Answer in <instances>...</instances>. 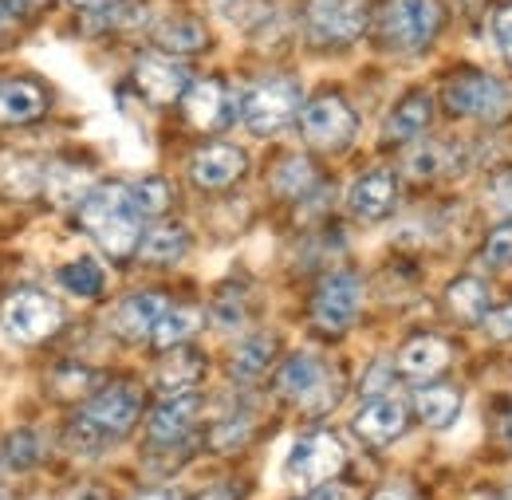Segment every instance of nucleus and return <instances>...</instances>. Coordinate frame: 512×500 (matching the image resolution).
<instances>
[{"label":"nucleus","instance_id":"1","mask_svg":"<svg viewBox=\"0 0 512 500\" xmlns=\"http://www.w3.org/2000/svg\"><path fill=\"white\" fill-rule=\"evenodd\" d=\"M79 225L87 229V237L115 260H127L142 245V209L134 205V193L123 182H103L87 193V201L79 205Z\"/></svg>","mask_w":512,"mask_h":500},{"label":"nucleus","instance_id":"2","mask_svg":"<svg viewBox=\"0 0 512 500\" xmlns=\"http://www.w3.org/2000/svg\"><path fill=\"white\" fill-rule=\"evenodd\" d=\"M304 111V91L296 79L288 75H272V79H260L245 91L241 99V123L249 126L253 134L268 138V134H280L288 123H296Z\"/></svg>","mask_w":512,"mask_h":500},{"label":"nucleus","instance_id":"3","mask_svg":"<svg viewBox=\"0 0 512 500\" xmlns=\"http://www.w3.org/2000/svg\"><path fill=\"white\" fill-rule=\"evenodd\" d=\"M442 4L438 0H386L379 8V36L398 52H418L442 32Z\"/></svg>","mask_w":512,"mask_h":500},{"label":"nucleus","instance_id":"4","mask_svg":"<svg viewBox=\"0 0 512 500\" xmlns=\"http://www.w3.org/2000/svg\"><path fill=\"white\" fill-rule=\"evenodd\" d=\"M0 327L16 343H44L64 327V308L36 288H20L0 300Z\"/></svg>","mask_w":512,"mask_h":500},{"label":"nucleus","instance_id":"5","mask_svg":"<svg viewBox=\"0 0 512 500\" xmlns=\"http://www.w3.org/2000/svg\"><path fill=\"white\" fill-rule=\"evenodd\" d=\"M343 465H347V449H343V441L335 438V434H327V430H316V434L296 438L292 453H288V461H284V477H288L296 489L312 493V489L327 485Z\"/></svg>","mask_w":512,"mask_h":500},{"label":"nucleus","instance_id":"6","mask_svg":"<svg viewBox=\"0 0 512 500\" xmlns=\"http://www.w3.org/2000/svg\"><path fill=\"white\" fill-rule=\"evenodd\" d=\"M276 390H280L288 402L304 406L308 414H323V410L335 406V398H339V386L331 382V367L323 363L320 355H312V351H296V355L280 367Z\"/></svg>","mask_w":512,"mask_h":500},{"label":"nucleus","instance_id":"7","mask_svg":"<svg viewBox=\"0 0 512 500\" xmlns=\"http://www.w3.org/2000/svg\"><path fill=\"white\" fill-rule=\"evenodd\" d=\"M449 115L461 119H501L509 111L512 91L489 71H457L442 91Z\"/></svg>","mask_w":512,"mask_h":500},{"label":"nucleus","instance_id":"8","mask_svg":"<svg viewBox=\"0 0 512 500\" xmlns=\"http://www.w3.org/2000/svg\"><path fill=\"white\" fill-rule=\"evenodd\" d=\"M300 134L308 146L331 154V150L351 146V138L359 134V115L351 111L343 95H316L300 111Z\"/></svg>","mask_w":512,"mask_h":500},{"label":"nucleus","instance_id":"9","mask_svg":"<svg viewBox=\"0 0 512 500\" xmlns=\"http://www.w3.org/2000/svg\"><path fill=\"white\" fill-rule=\"evenodd\" d=\"M304 28H308V40L320 48L355 44L367 28V4L363 0H304Z\"/></svg>","mask_w":512,"mask_h":500},{"label":"nucleus","instance_id":"10","mask_svg":"<svg viewBox=\"0 0 512 500\" xmlns=\"http://www.w3.org/2000/svg\"><path fill=\"white\" fill-rule=\"evenodd\" d=\"M363 304V280L347 268H335L327 272L312 296V323L320 327L323 335H343Z\"/></svg>","mask_w":512,"mask_h":500},{"label":"nucleus","instance_id":"11","mask_svg":"<svg viewBox=\"0 0 512 500\" xmlns=\"http://www.w3.org/2000/svg\"><path fill=\"white\" fill-rule=\"evenodd\" d=\"M138 414H142V394H138L134 386H127V382H115V386L99 390V394L83 406V418L95 422L107 438H123L130 426L138 422Z\"/></svg>","mask_w":512,"mask_h":500},{"label":"nucleus","instance_id":"12","mask_svg":"<svg viewBox=\"0 0 512 500\" xmlns=\"http://www.w3.org/2000/svg\"><path fill=\"white\" fill-rule=\"evenodd\" d=\"M134 83H138V91L150 103L166 107V103H178L190 91V71L174 60V56H138V63H134Z\"/></svg>","mask_w":512,"mask_h":500},{"label":"nucleus","instance_id":"13","mask_svg":"<svg viewBox=\"0 0 512 500\" xmlns=\"http://www.w3.org/2000/svg\"><path fill=\"white\" fill-rule=\"evenodd\" d=\"M249 170V158L233 142H209L190 158V178L201 189H229Z\"/></svg>","mask_w":512,"mask_h":500},{"label":"nucleus","instance_id":"14","mask_svg":"<svg viewBox=\"0 0 512 500\" xmlns=\"http://www.w3.org/2000/svg\"><path fill=\"white\" fill-rule=\"evenodd\" d=\"M166 296H158V292H130L127 300H119L115 304V312L107 315V323H111V331L119 335V339H127V343H142V339H150L154 335V327H158V319L166 315Z\"/></svg>","mask_w":512,"mask_h":500},{"label":"nucleus","instance_id":"15","mask_svg":"<svg viewBox=\"0 0 512 500\" xmlns=\"http://www.w3.org/2000/svg\"><path fill=\"white\" fill-rule=\"evenodd\" d=\"M197 410H201V398L197 394H174V398H162L146 422V434L154 449H170L178 441L190 438L193 422H197Z\"/></svg>","mask_w":512,"mask_h":500},{"label":"nucleus","instance_id":"16","mask_svg":"<svg viewBox=\"0 0 512 500\" xmlns=\"http://www.w3.org/2000/svg\"><path fill=\"white\" fill-rule=\"evenodd\" d=\"M182 107H186V119L197 130H217V126H225L229 119L241 115V107L229 99L221 79H197V83H190V91L182 95Z\"/></svg>","mask_w":512,"mask_h":500},{"label":"nucleus","instance_id":"17","mask_svg":"<svg viewBox=\"0 0 512 500\" xmlns=\"http://www.w3.org/2000/svg\"><path fill=\"white\" fill-rule=\"evenodd\" d=\"M394 201H398V178H394L390 170H371V174L355 178V186L347 189V209H351V217L371 221V225L390 217Z\"/></svg>","mask_w":512,"mask_h":500},{"label":"nucleus","instance_id":"18","mask_svg":"<svg viewBox=\"0 0 512 500\" xmlns=\"http://www.w3.org/2000/svg\"><path fill=\"white\" fill-rule=\"evenodd\" d=\"M406 422H410L406 406L398 398H386L383 394V398H367L363 402V410L355 414V434L367 445H390L394 438L406 434Z\"/></svg>","mask_w":512,"mask_h":500},{"label":"nucleus","instance_id":"19","mask_svg":"<svg viewBox=\"0 0 512 500\" xmlns=\"http://www.w3.org/2000/svg\"><path fill=\"white\" fill-rule=\"evenodd\" d=\"M205 375V355L193 351V347H170L154 371V390L162 398H174V394H193V386Z\"/></svg>","mask_w":512,"mask_h":500},{"label":"nucleus","instance_id":"20","mask_svg":"<svg viewBox=\"0 0 512 500\" xmlns=\"http://www.w3.org/2000/svg\"><path fill=\"white\" fill-rule=\"evenodd\" d=\"M453 351L446 339L438 335H414L402 351H398V371L410 378H438L449 367Z\"/></svg>","mask_w":512,"mask_h":500},{"label":"nucleus","instance_id":"21","mask_svg":"<svg viewBox=\"0 0 512 500\" xmlns=\"http://www.w3.org/2000/svg\"><path fill=\"white\" fill-rule=\"evenodd\" d=\"M430 115H434V99H430L426 91H410V95L398 99V107L386 115L383 138L386 142H414V138H422V130L430 126Z\"/></svg>","mask_w":512,"mask_h":500},{"label":"nucleus","instance_id":"22","mask_svg":"<svg viewBox=\"0 0 512 500\" xmlns=\"http://www.w3.org/2000/svg\"><path fill=\"white\" fill-rule=\"evenodd\" d=\"M48 107V95L32 79H0V123H32Z\"/></svg>","mask_w":512,"mask_h":500},{"label":"nucleus","instance_id":"23","mask_svg":"<svg viewBox=\"0 0 512 500\" xmlns=\"http://www.w3.org/2000/svg\"><path fill=\"white\" fill-rule=\"evenodd\" d=\"M190 252V229L182 221H158L142 233V245L138 256L146 264H178L182 256Z\"/></svg>","mask_w":512,"mask_h":500},{"label":"nucleus","instance_id":"24","mask_svg":"<svg viewBox=\"0 0 512 500\" xmlns=\"http://www.w3.org/2000/svg\"><path fill=\"white\" fill-rule=\"evenodd\" d=\"M44 178H48V162L28 154H0V193L36 197L44 193Z\"/></svg>","mask_w":512,"mask_h":500},{"label":"nucleus","instance_id":"25","mask_svg":"<svg viewBox=\"0 0 512 500\" xmlns=\"http://www.w3.org/2000/svg\"><path fill=\"white\" fill-rule=\"evenodd\" d=\"M154 44L166 52V56H193V52H205L209 44V32L201 20L193 16H170L154 28Z\"/></svg>","mask_w":512,"mask_h":500},{"label":"nucleus","instance_id":"26","mask_svg":"<svg viewBox=\"0 0 512 500\" xmlns=\"http://www.w3.org/2000/svg\"><path fill=\"white\" fill-rule=\"evenodd\" d=\"M95 189L91 182V170L75 166V162H48V178H44V193L56 201V205H83L87 193Z\"/></svg>","mask_w":512,"mask_h":500},{"label":"nucleus","instance_id":"27","mask_svg":"<svg viewBox=\"0 0 512 500\" xmlns=\"http://www.w3.org/2000/svg\"><path fill=\"white\" fill-rule=\"evenodd\" d=\"M414 410H418V418H422L430 430H446V426H453V418L461 414V394H457L453 386L430 382V386L418 390Z\"/></svg>","mask_w":512,"mask_h":500},{"label":"nucleus","instance_id":"28","mask_svg":"<svg viewBox=\"0 0 512 500\" xmlns=\"http://www.w3.org/2000/svg\"><path fill=\"white\" fill-rule=\"evenodd\" d=\"M56 280H60V288H67V292L79 296V300H95V296H103V288H107V272H103V264L91 260V256L67 260L64 268L56 272Z\"/></svg>","mask_w":512,"mask_h":500},{"label":"nucleus","instance_id":"29","mask_svg":"<svg viewBox=\"0 0 512 500\" xmlns=\"http://www.w3.org/2000/svg\"><path fill=\"white\" fill-rule=\"evenodd\" d=\"M446 304H449V312L457 315V319H465V323L485 319L489 308H493V304H489V288H485L477 276H457L446 288Z\"/></svg>","mask_w":512,"mask_h":500},{"label":"nucleus","instance_id":"30","mask_svg":"<svg viewBox=\"0 0 512 500\" xmlns=\"http://www.w3.org/2000/svg\"><path fill=\"white\" fill-rule=\"evenodd\" d=\"M201 323H205V315L197 312V308H166V315L158 319V327H154V335H150V343H154L158 351L182 347V343H190L193 335L201 331Z\"/></svg>","mask_w":512,"mask_h":500},{"label":"nucleus","instance_id":"31","mask_svg":"<svg viewBox=\"0 0 512 500\" xmlns=\"http://www.w3.org/2000/svg\"><path fill=\"white\" fill-rule=\"evenodd\" d=\"M272 355H276V339L268 331H256V335L237 343V351L229 359V371H233V378L249 382V378L264 375V367L272 363Z\"/></svg>","mask_w":512,"mask_h":500},{"label":"nucleus","instance_id":"32","mask_svg":"<svg viewBox=\"0 0 512 500\" xmlns=\"http://www.w3.org/2000/svg\"><path fill=\"white\" fill-rule=\"evenodd\" d=\"M48 453V438L40 430H12L0 441V465L4 469H32Z\"/></svg>","mask_w":512,"mask_h":500},{"label":"nucleus","instance_id":"33","mask_svg":"<svg viewBox=\"0 0 512 500\" xmlns=\"http://www.w3.org/2000/svg\"><path fill=\"white\" fill-rule=\"evenodd\" d=\"M209 4L237 32H260L272 20V0H209Z\"/></svg>","mask_w":512,"mask_h":500},{"label":"nucleus","instance_id":"34","mask_svg":"<svg viewBox=\"0 0 512 500\" xmlns=\"http://www.w3.org/2000/svg\"><path fill=\"white\" fill-rule=\"evenodd\" d=\"M312 186H316V170L308 158H284L272 174V189L280 197H304V193H312Z\"/></svg>","mask_w":512,"mask_h":500},{"label":"nucleus","instance_id":"35","mask_svg":"<svg viewBox=\"0 0 512 500\" xmlns=\"http://www.w3.org/2000/svg\"><path fill=\"white\" fill-rule=\"evenodd\" d=\"M209 315H213V323H217V327H225V331L241 327V323H245V315H249V308H245V288L225 284V288L213 296V308H209Z\"/></svg>","mask_w":512,"mask_h":500},{"label":"nucleus","instance_id":"36","mask_svg":"<svg viewBox=\"0 0 512 500\" xmlns=\"http://www.w3.org/2000/svg\"><path fill=\"white\" fill-rule=\"evenodd\" d=\"M130 193H134V205L142 209V217H158V213H166L170 201H174L166 178H142V182L130 186Z\"/></svg>","mask_w":512,"mask_h":500},{"label":"nucleus","instance_id":"37","mask_svg":"<svg viewBox=\"0 0 512 500\" xmlns=\"http://www.w3.org/2000/svg\"><path fill=\"white\" fill-rule=\"evenodd\" d=\"M107 434L95 426V422H87L83 414L67 426V434H64V445L71 449V453H79V457H95V453H103V445H107Z\"/></svg>","mask_w":512,"mask_h":500},{"label":"nucleus","instance_id":"38","mask_svg":"<svg viewBox=\"0 0 512 500\" xmlns=\"http://www.w3.org/2000/svg\"><path fill=\"white\" fill-rule=\"evenodd\" d=\"M44 8H48V0H0V32H16V28L32 24Z\"/></svg>","mask_w":512,"mask_h":500},{"label":"nucleus","instance_id":"39","mask_svg":"<svg viewBox=\"0 0 512 500\" xmlns=\"http://www.w3.org/2000/svg\"><path fill=\"white\" fill-rule=\"evenodd\" d=\"M253 434V422L245 418V414H229V418H221L217 426H213V434L209 441L217 445V449H241L245 441Z\"/></svg>","mask_w":512,"mask_h":500},{"label":"nucleus","instance_id":"40","mask_svg":"<svg viewBox=\"0 0 512 500\" xmlns=\"http://www.w3.org/2000/svg\"><path fill=\"white\" fill-rule=\"evenodd\" d=\"M52 390L60 398H83L87 390H95V371H87V367H60L52 375Z\"/></svg>","mask_w":512,"mask_h":500},{"label":"nucleus","instance_id":"41","mask_svg":"<svg viewBox=\"0 0 512 500\" xmlns=\"http://www.w3.org/2000/svg\"><path fill=\"white\" fill-rule=\"evenodd\" d=\"M481 260H485V264H493V268H509L512 264V221L497 225V229L485 237Z\"/></svg>","mask_w":512,"mask_h":500},{"label":"nucleus","instance_id":"42","mask_svg":"<svg viewBox=\"0 0 512 500\" xmlns=\"http://www.w3.org/2000/svg\"><path fill=\"white\" fill-rule=\"evenodd\" d=\"M442 146H418L410 158H406V174L410 178H434V174H442Z\"/></svg>","mask_w":512,"mask_h":500},{"label":"nucleus","instance_id":"43","mask_svg":"<svg viewBox=\"0 0 512 500\" xmlns=\"http://www.w3.org/2000/svg\"><path fill=\"white\" fill-rule=\"evenodd\" d=\"M489 36H493L497 52L512 63V0H509V4H501V8L493 12V20H489Z\"/></svg>","mask_w":512,"mask_h":500},{"label":"nucleus","instance_id":"44","mask_svg":"<svg viewBox=\"0 0 512 500\" xmlns=\"http://www.w3.org/2000/svg\"><path fill=\"white\" fill-rule=\"evenodd\" d=\"M489 213H501V217H512V174H497L493 182H489Z\"/></svg>","mask_w":512,"mask_h":500},{"label":"nucleus","instance_id":"45","mask_svg":"<svg viewBox=\"0 0 512 500\" xmlns=\"http://www.w3.org/2000/svg\"><path fill=\"white\" fill-rule=\"evenodd\" d=\"M485 323V331H489V339H512V304H501V308H489V315L481 319Z\"/></svg>","mask_w":512,"mask_h":500},{"label":"nucleus","instance_id":"46","mask_svg":"<svg viewBox=\"0 0 512 500\" xmlns=\"http://www.w3.org/2000/svg\"><path fill=\"white\" fill-rule=\"evenodd\" d=\"M67 8H75V12H99V16H107V12H119L127 0H60Z\"/></svg>","mask_w":512,"mask_h":500},{"label":"nucleus","instance_id":"47","mask_svg":"<svg viewBox=\"0 0 512 500\" xmlns=\"http://www.w3.org/2000/svg\"><path fill=\"white\" fill-rule=\"evenodd\" d=\"M60 500H111V493H107V489H99V485H91V481H83V485L64 489Z\"/></svg>","mask_w":512,"mask_h":500},{"label":"nucleus","instance_id":"48","mask_svg":"<svg viewBox=\"0 0 512 500\" xmlns=\"http://www.w3.org/2000/svg\"><path fill=\"white\" fill-rule=\"evenodd\" d=\"M386 375H390V367H375V371H371V375H363V394H371V398H383V390L386 386H390V382H386Z\"/></svg>","mask_w":512,"mask_h":500},{"label":"nucleus","instance_id":"49","mask_svg":"<svg viewBox=\"0 0 512 500\" xmlns=\"http://www.w3.org/2000/svg\"><path fill=\"white\" fill-rule=\"evenodd\" d=\"M300 500H351V497H347V489H335V485H320V489L304 493Z\"/></svg>","mask_w":512,"mask_h":500},{"label":"nucleus","instance_id":"50","mask_svg":"<svg viewBox=\"0 0 512 500\" xmlns=\"http://www.w3.org/2000/svg\"><path fill=\"white\" fill-rule=\"evenodd\" d=\"M193 500H237V489H229V485H213V489L197 493Z\"/></svg>","mask_w":512,"mask_h":500},{"label":"nucleus","instance_id":"51","mask_svg":"<svg viewBox=\"0 0 512 500\" xmlns=\"http://www.w3.org/2000/svg\"><path fill=\"white\" fill-rule=\"evenodd\" d=\"M130 500H178V493L174 489H146V493H138V497Z\"/></svg>","mask_w":512,"mask_h":500},{"label":"nucleus","instance_id":"52","mask_svg":"<svg viewBox=\"0 0 512 500\" xmlns=\"http://www.w3.org/2000/svg\"><path fill=\"white\" fill-rule=\"evenodd\" d=\"M371 500H410V493H406V489H398V485H390V489H379Z\"/></svg>","mask_w":512,"mask_h":500},{"label":"nucleus","instance_id":"53","mask_svg":"<svg viewBox=\"0 0 512 500\" xmlns=\"http://www.w3.org/2000/svg\"><path fill=\"white\" fill-rule=\"evenodd\" d=\"M509 441H512V414H509Z\"/></svg>","mask_w":512,"mask_h":500},{"label":"nucleus","instance_id":"54","mask_svg":"<svg viewBox=\"0 0 512 500\" xmlns=\"http://www.w3.org/2000/svg\"><path fill=\"white\" fill-rule=\"evenodd\" d=\"M505 500H512V489H509V493H505Z\"/></svg>","mask_w":512,"mask_h":500}]
</instances>
